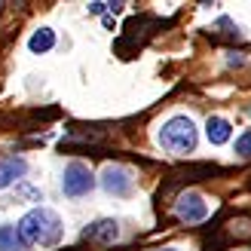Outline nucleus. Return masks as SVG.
<instances>
[{"mask_svg": "<svg viewBox=\"0 0 251 251\" xmlns=\"http://www.w3.org/2000/svg\"><path fill=\"white\" fill-rule=\"evenodd\" d=\"M16 199H22V202H40V190L31 184H19L16 187Z\"/></svg>", "mask_w": 251, "mask_h": 251, "instance_id": "obj_14", "label": "nucleus"}, {"mask_svg": "<svg viewBox=\"0 0 251 251\" xmlns=\"http://www.w3.org/2000/svg\"><path fill=\"white\" fill-rule=\"evenodd\" d=\"M236 153H239L242 159H251V129L236 138Z\"/></svg>", "mask_w": 251, "mask_h": 251, "instance_id": "obj_15", "label": "nucleus"}, {"mask_svg": "<svg viewBox=\"0 0 251 251\" xmlns=\"http://www.w3.org/2000/svg\"><path fill=\"white\" fill-rule=\"evenodd\" d=\"M104 9H107V3H101V0H95V3H89V12H92V16H101Z\"/></svg>", "mask_w": 251, "mask_h": 251, "instance_id": "obj_16", "label": "nucleus"}, {"mask_svg": "<svg viewBox=\"0 0 251 251\" xmlns=\"http://www.w3.org/2000/svg\"><path fill=\"white\" fill-rule=\"evenodd\" d=\"M28 245H25L19 227H12V224H3L0 227V251H25Z\"/></svg>", "mask_w": 251, "mask_h": 251, "instance_id": "obj_11", "label": "nucleus"}, {"mask_svg": "<svg viewBox=\"0 0 251 251\" xmlns=\"http://www.w3.org/2000/svg\"><path fill=\"white\" fill-rule=\"evenodd\" d=\"M147 28H159V22H153L150 16H138V19H132L129 25H126L123 37L117 40V52H120V58H132V55H138V49L144 46V40L153 34V31H147Z\"/></svg>", "mask_w": 251, "mask_h": 251, "instance_id": "obj_3", "label": "nucleus"}, {"mask_svg": "<svg viewBox=\"0 0 251 251\" xmlns=\"http://www.w3.org/2000/svg\"><path fill=\"white\" fill-rule=\"evenodd\" d=\"M65 251H77V248H65Z\"/></svg>", "mask_w": 251, "mask_h": 251, "instance_id": "obj_19", "label": "nucleus"}, {"mask_svg": "<svg viewBox=\"0 0 251 251\" xmlns=\"http://www.w3.org/2000/svg\"><path fill=\"white\" fill-rule=\"evenodd\" d=\"M159 144L166 147L169 153H178V156L193 153V147H196V126H193V120L184 117V114L166 120L162 129H159Z\"/></svg>", "mask_w": 251, "mask_h": 251, "instance_id": "obj_2", "label": "nucleus"}, {"mask_svg": "<svg viewBox=\"0 0 251 251\" xmlns=\"http://www.w3.org/2000/svg\"><path fill=\"white\" fill-rule=\"evenodd\" d=\"M19 233L25 245H40V248H49L61 239V218L55 215L52 208H31L28 215L19 221Z\"/></svg>", "mask_w": 251, "mask_h": 251, "instance_id": "obj_1", "label": "nucleus"}, {"mask_svg": "<svg viewBox=\"0 0 251 251\" xmlns=\"http://www.w3.org/2000/svg\"><path fill=\"white\" fill-rule=\"evenodd\" d=\"M101 187L114 196H129L132 193V175L123 166H107L101 172Z\"/></svg>", "mask_w": 251, "mask_h": 251, "instance_id": "obj_7", "label": "nucleus"}, {"mask_svg": "<svg viewBox=\"0 0 251 251\" xmlns=\"http://www.w3.org/2000/svg\"><path fill=\"white\" fill-rule=\"evenodd\" d=\"M175 215L184 224H202L208 218V202L199 193H184L178 202H175Z\"/></svg>", "mask_w": 251, "mask_h": 251, "instance_id": "obj_5", "label": "nucleus"}, {"mask_svg": "<svg viewBox=\"0 0 251 251\" xmlns=\"http://www.w3.org/2000/svg\"><path fill=\"white\" fill-rule=\"evenodd\" d=\"M123 6H126V3H120V0H117V3H107V9H110V12H120Z\"/></svg>", "mask_w": 251, "mask_h": 251, "instance_id": "obj_17", "label": "nucleus"}, {"mask_svg": "<svg viewBox=\"0 0 251 251\" xmlns=\"http://www.w3.org/2000/svg\"><path fill=\"white\" fill-rule=\"evenodd\" d=\"M92 187H95V178H92L89 166H83V162H68L65 172H61V190H65V196L80 199L86 193H92Z\"/></svg>", "mask_w": 251, "mask_h": 251, "instance_id": "obj_4", "label": "nucleus"}, {"mask_svg": "<svg viewBox=\"0 0 251 251\" xmlns=\"http://www.w3.org/2000/svg\"><path fill=\"white\" fill-rule=\"evenodd\" d=\"M83 239L92 242V245H114L120 239V224L110 221V218H101V221H92L89 227L83 230Z\"/></svg>", "mask_w": 251, "mask_h": 251, "instance_id": "obj_6", "label": "nucleus"}, {"mask_svg": "<svg viewBox=\"0 0 251 251\" xmlns=\"http://www.w3.org/2000/svg\"><path fill=\"white\" fill-rule=\"evenodd\" d=\"M55 46V31L52 28H37L31 34V40H28V49L31 52H49V49Z\"/></svg>", "mask_w": 251, "mask_h": 251, "instance_id": "obj_12", "label": "nucleus"}, {"mask_svg": "<svg viewBox=\"0 0 251 251\" xmlns=\"http://www.w3.org/2000/svg\"><path fill=\"white\" fill-rule=\"evenodd\" d=\"M227 233L236 236V239H248L251 236V218H233L227 224Z\"/></svg>", "mask_w": 251, "mask_h": 251, "instance_id": "obj_13", "label": "nucleus"}, {"mask_svg": "<svg viewBox=\"0 0 251 251\" xmlns=\"http://www.w3.org/2000/svg\"><path fill=\"white\" fill-rule=\"evenodd\" d=\"M162 251H175V248H162Z\"/></svg>", "mask_w": 251, "mask_h": 251, "instance_id": "obj_18", "label": "nucleus"}, {"mask_svg": "<svg viewBox=\"0 0 251 251\" xmlns=\"http://www.w3.org/2000/svg\"><path fill=\"white\" fill-rule=\"evenodd\" d=\"M0 6H3V3H0Z\"/></svg>", "mask_w": 251, "mask_h": 251, "instance_id": "obj_20", "label": "nucleus"}, {"mask_svg": "<svg viewBox=\"0 0 251 251\" xmlns=\"http://www.w3.org/2000/svg\"><path fill=\"white\" fill-rule=\"evenodd\" d=\"M25 172H28V162L22 156H0V190H6L12 181L25 178Z\"/></svg>", "mask_w": 251, "mask_h": 251, "instance_id": "obj_8", "label": "nucleus"}, {"mask_svg": "<svg viewBox=\"0 0 251 251\" xmlns=\"http://www.w3.org/2000/svg\"><path fill=\"white\" fill-rule=\"evenodd\" d=\"M101 138V129H89V126H74L61 138V147H77V144H95Z\"/></svg>", "mask_w": 251, "mask_h": 251, "instance_id": "obj_10", "label": "nucleus"}, {"mask_svg": "<svg viewBox=\"0 0 251 251\" xmlns=\"http://www.w3.org/2000/svg\"><path fill=\"white\" fill-rule=\"evenodd\" d=\"M230 135H233V126H230V120H224V117H208V123H205V138L215 147H221V144H227L230 141Z\"/></svg>", "mask_w": 251, "mask_h": 251, "instance_id": "obj_9", "label": "nucleus"}]
</instances>
